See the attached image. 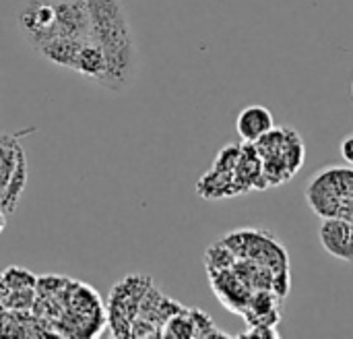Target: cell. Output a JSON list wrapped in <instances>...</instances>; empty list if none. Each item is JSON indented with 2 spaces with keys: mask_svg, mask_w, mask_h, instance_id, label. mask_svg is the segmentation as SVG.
Returning a JSON list of instances; mask_svg holds the SVG:
<instances>
[{
  "mask_svg": "<svg viewBox=\"0 0 353 339\" xmlns=\"http://www.w3.org/2000/svg\"><path fill=\"white\" fill-rule=\"evenodd\" d=\"M323 249L341 261H353V222L343 217H323L321 230Z\"/></svg>",
  "mask_w": 353,
  "mask_h": 339,
  "instance_id": "9",
  "label": "cell"
},
{
  "mask_svg": "<svg viewBox=\"0 0 353 339\" xmlns=\"http://www.w3.org/2000/svg\"><path fill=\"white\" fill-rule=\"evenodd\" d=\"M209 275H211L213 292L219 296L223 307L230 309L232 313L242 315L250 298V288L244 284V280L236 271H232V267L209 271Z\"/></svg>",
  "mask_w": 353,
  "mask_h": 339,
  "instance_id": "8",
  "label": "cell"
},
{
  "mask_svg": "<svg viewBox=\"0 0 353 339\" xmlns=\"http://www.w3.org/2000/svg\"><path fill=\"white\" fill-rule=\"evenodd\" d=\"M238 338H261V339H277L279 338V333H277V329H275V325H248V331L246 333H242V336H238Z\"/></svg>",
  "mask_w": 353,
  "mask_h": 339,
  "instance_id": "17",
  "label": "cell"
},
{
  "mask_svg": "<svg viewBox=\"0 0 353 339\" xmlns=\"http://www.w3.org/2000/svg\"><path fill=\"white\" fill-rule=\"evenodd\" d=\"M310 209L321 217H343L353 222V170L325 168L306 188Z\"/></svg>",
  "mask_w": 353,
  "mask_h": 339,
  "instance_id": "3",
  "label": "cell"
},
{
  "mask_svg": "<svg viewBox=\"0 0 353 339\" xmlns=\"http://www.w3.org/2000/svg\"><path fill=\"white\" fill-rule=\"evenodd\" d=\"M341 157L347 162V164H352L353 166V135H350V137H345L343 141H341Z\"/></svg>",
  "mask_w": 353,
  "mask_h": 339,
  "instance_id": "18",
  "label": "cell"
},
{
  "mask_svg": "<svg viewBox=\"0 0 353 339\" xmlns=\"http://www.w3.org/2000/svg\"><path fill=\"white\" fill-rule=\"evenodd\" d=\"M196 193L203 199L215 201V199H228V197H236L240 195L236 184H234V176L232 174H223L217 170H209L196 184Z\"/></svg>",
  "mask_w": 353,
  "mask_h": 339,
  "instance_id": "13",
  "label": "cell"
},
{
  "mask_svg": "<svg viewBox=\"0 0 353 339\" xmlns=\"http://www.w3.org/2000/svg\"><path fill=\"white\" fill-rule=\"evenodd\" d=\"M352 93H353V83H352Z\"/></svg>",
  "mask_w": 353,
  "mask_h": 339,
  "instance_id": "20",
  "label": "cell"
},
{
  "mask_svg": "<svg viewBox=\"0 0 353 339\" xmlns=\"http://www.w3.org/2000/svg\"><path fill=\"white\" fill-rule=\"evenodd\" d=\"M256 153L263 159L267 186L283 184L294 178L304 164V143L292 128H271L256 143Z\"/></svg>",
  "mask_w": 353,
  "mask_h": 339,
  "instance_id": "2",
  "label": "cell"
},
{
  "mask_svg": "<svg viewBox=\"0 0 353 339\" xmlns=\"http://www.w3.org/2000/svg\"><path fill=\"white\" fill-rule=\"evenodd\" d=\"M151 288V278L130 275L114 286L110 294V327L116 338H128L130 325L137 319L141 302Z\"/></svg>",
  "mask_w": 353,
  "mask_h": 339,
  "instance_id": "5",
  "label": "cell"
},
{
  "mask_svg": "<svg viewBox=\"0 0 353 339\" xmlns=\"http://www.w3.org/2000/svg\"><path fill=\"white\" fill-rule=\"evenodd\" d=\"M221 242L236 257L256 261L259 265H265L275 273H283L290 267L285 249L275 240V236L263 230H236L223 236Z\"/></svg>",
  "mask_w": 353,
  "mask_h": 339,
  "instance_id": "4",
  "label": "cell"
},
{
  "mask_svg": "<svg viewBox=\"0 0 353 339\" xmlns=\"http://www.w3.org/2000/svg\"><path fill=\"white\" fill-rule=\"evenodd\" d=\"M161 336H165V338H194L196 327H194V319L190 315V309H182L180 313L172 315L163 323Z\"/></svg>",
  "mask_w": 353,
  "mask_h": 339,
  "instance_id": "14",
  "label": "cell"
},
{
  "mask_svg": "<svg viewBox=\"0 0 353 339\" xmlns=\"http://www.w3.org/2000/svg\"><path fill=\"white\" fill-rule=\"evenodd\" d=\"M74 72H79L85 79H91V81H95L99 85H101V81L105 77V56H103L101 48L91 37L87 41H83V46L79 50Z\"/></svg>",
  "mask_w": 353,
  "mask_h": 339,
  "instance_id": "12",
  "label": "cell"
},
{
  "mask_svg": "<svg viewBox=\"0 0 353 339\" xmlns=\"http://www.w3.org/2000/svg\"><path fill=\"white\" fill-rule=\"evenodd\" d=\"M4 226H6V213L0 209V234H2V230H4Z\"/></svg>",
  "mask_w": 353,
  "mask_h": 339,
  "instance_id": "19",
  "label": "cell"
},
{
  "mask_svg": "<svg viewBox=\"0 0 353 339\" xmlns=\"http://www.w3.org/2000/svg\"><path fill=\"white\" fill-rule=\"evenodd\" d=\"M275 126V118L269 108L252 104L246 106L236 120V130L244 143H256L263 135H267Z\"/></svg>",
  "mask_w": 353,
  "mask_h": 339,
  "instance_id": "10",
  "label": "cell"
},
{
  "mask_svg": "<svg viewBox=\"0 0 353 339\" xmlns=\"http://www.w3.org/2000/svg\"><path fill=\"white\" fill-rule=\"evenodd\" d=\"M17 29L35 52L60 35L54 0H27L17 10Z\"/></svg>",
  "mask_w": 353,
  "mask_h": 339,
  "instance_id": "7",
  "label": "cell"
},
{
  "mask_svg": "<svg viewBox=\"0 0 353 339\" xmlns=\"http://www.w3.org/2000/svg\"><path fill=\"white\" fill-rule=\"evenodd\" d=\"M27 182L25 153L12 137L0 135V209L12 213Z\"/></svg>",
  "mask_w": 353,
  "mask_h": 339,
  "instance_id": "6",
  "label": "cell"
},
{
  "mask_svg": "<svg viewBox=\"0 0 353 339\" xmlns=\"http://www.w3.org/2000/svg\"><path fill=\"white\" fill-rule=\"evenodd\" d=\"M234 253L219 240L215 242L207 255H205V263H207V269L209 271H215V269H228V267H234Z\"/></svg>",
  "mask_w": 353,
  "mask_h": 339,
  "instance_id": "15",
  "label": "cell"
},
{
  "mask_svg": "<svg viewBox=\"0 0 353 339\" xmlns=\"http://www.w3.org/2000/svg\"><path fill=\"white\" fill-rule=\"evenodd\" d=\"M91 19V39L105 56L101 87L110 93H124L139 72V48L132 23L122 0H85Z\"/></svg>",
  "mask_w": 353,
  "mask_h": 339,
  "instance_id": "1",
  "label": "cell"
},
{
  "mask_svg": "<svg viewBox=\"0 0 353 339\" xmlns=\"http://www.w3.org/2000/svg\"><path fill=\"white\" fill-rule=\"evenodd\" d=\"M4 286L10 290V292H17V290H33L35 286V278L27 271V269H21V267H8L2 278Z\"/></svg>",
  "mask_w": 353,
  "mask_h": 339,
  "instance_id": "16",
  "label": "cell"
},
{
  "mask_svg": "<svg viewBox=\"0 0 353 339\" xmlns=\"http://www.w3.org/2000/svg\"><path fill=\"white\" fill-rule=\"evenodd\" d=\"M81 46H83L81 39H74V37H68V35H56L54 39H50L48 43H43L37 50V54L41 58H46L48 62L56 64V66L74 70V64H77V56H79Z\"/></svg>",
  "mask_w": 353,
  "mask_h": 339,
  "instance_id": "11",
  "label": "cell"
}]
</instances>
